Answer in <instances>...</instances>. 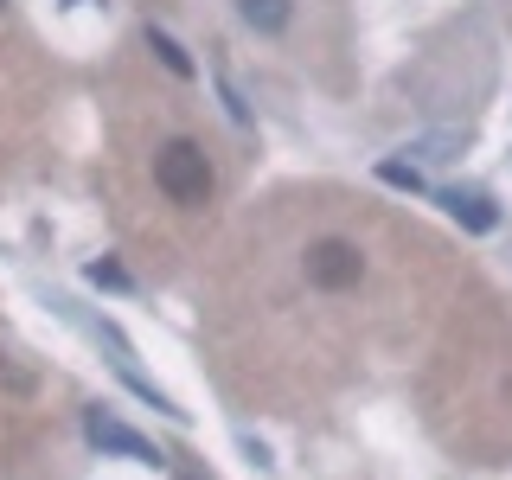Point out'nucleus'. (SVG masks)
Wrapping results in <instances>:
<instances>
[{
	"label": "nucleus",
	"mask_w": 512,
	"mask_h": 480,
	"mask_svg": "<svg viewBox=\"0 0 512 480\" xmlns=\"http://www.w3.org/2000/svg\"><path fill=\"white\" fill-rule=\"evenodd\" d=\"M359 276H365L359 244H346V237H320V244H308V282L314 288L340 295V288H359Z\"/></svg>",
	"instance_id": "nucleus-2"
},
{
	"label": "nucleus",
	"mask_w": 512,
	"mask_h": 480,
	"mask_svg": "<svg viewBox=\"0 0 512 480\" xmlns=\"http://www.w3.org/2000/svg\"><path fill=\"white\" fill-rule=\"evenodd\" d=\"M141 39H148V52H154L160 64H167V71H173V77H192V71H199V64H192V58H186V45H180V39H173V32H160V26H148V32H141Z\"/></svg>",
	"instance_id": "nucleus-6"
},
{
	"label": "nucleus",
	"mask_w": 512,
	"mask_h": 480,
	"mask_svg": "<svg viewBox=\"0 0 512 480\" xmlns=\"http://www.w3.org/2000/svg\"><path fill=\"white\" fill-rule=\"evenodd\" d=\"M84 276H90L96 288H135V276H128V269H122V263H109V256H103V263H90V269H84Z\"/></svg>",
	"instance_id": "nucleus-8"
},
{
	"label": "nucleus",
	"mask_w": 512,
	"mask_h": 480,
	"mask_svg": "<svg viewBox=\"0 0 512 480\" xmlns=\"http://www.w3.org/2000/svg\"><path fill=\"white\" fill-rule=\"evenodd\" d=\"M71 7H84V0H71Z\"/></svg>",
	"instance_id": "nucleus-10"
},
{
	"label": "nucleus",
	"mask_w": 512,
	"mask_h": 480,
	"mask_svg": "<svg viewBox=\"0 0 512 480\" xmlns=\"http://www.w3.org/2000/svg\"><path fill=\"white\" fill-rule=\"evenodd\" d=\"M218 96H224V109H231V122H250V109H244V103H237V90H231V84H224V77H218Z\"/></svg>",
	"instance_id": "nucleus-9"
},
{
	"label": "nucleus",
	"mask_w": 512,
	"mask_h": 480,
	"mask_svg": "<svg viewBox=\"0 0 512 480\" xmlns=\"http://www.w3.org/2000/svg\"><path fill=\"white\" fill-rule=\"evenodd\" d=\"M378 180H384V186H397V192H423V173L404 167V160H384V167H378Z\"/></svg>",
	"instance_id": "nucleus-7"
},
{
	"label": "nucleus",
	"mask_w": 512,
	"mask_h": 480,
	"mask_svg": "<svg viewBox=\"0 0 512 480\" xmlns=\"http://www.w3.org/2000/svg\"><path fill=\"white\" fill-rule=\"evenodd\" d=\"M442 205H448V218H455L461 231H474V237H487L493 224H500V212H493L487 192H442Z\"/></svg>",
	"instance_id": "nucleus-4"
},
{
	"label": "nucleus",
	"mask_w": 512,
	"mask_h": 480,
	"mask_svg": "<svg viewBox=\"0 0 512 480\" xmlns=\"http://www.w3.org/2000/svg\"><path fill=\"white\" fill-rule=\"evenodd\" d=\"M84 436H90L96 448H103V455L141 461V468H160V461H167V455H160V448H154L148 436H135V429H128V423H116L109 410H84Z\"/></svg>",
	"instance_id": "nucleus-3"
},
{
	"label": "nucleus",
	"mask_w": 512,
	"mask_h": 480,
	"mask_svg": "<svg viewBox=\"0 0 512 480\" xmlns=\"http://www.w3.org/2000/svg\"><path fill=\"white\" fill-rule=\"evenodd\" d=\"M237 13H244L256 32L276 39V32H288V20H295V0H237Z\"/></svg>",
	"instance_id": "nucleus-5"
},
{
	"label": "nucleus",
	"mask_w": 512,
	"mask_h": 480,
	"mask_svg": "<svg viewBox=\"0 0 512 480\" xmlns=\"http://www.w3.org/2000/svg\"><path fill=\"white\" fill-rule=\"evenodd\" d=\"M154 186L167 192L173 205H205L212 199V160H205L199 141H167L154 154Z\"/></svg>",
	"instance_id": "nucleus-1"
}]
</instances>
